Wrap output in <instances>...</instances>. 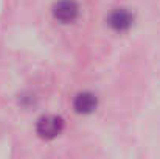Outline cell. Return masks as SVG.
<instances>
[{
  "label": "cell",
  "mask_w": 160,
  "mask_h": 159,
  "mask_svg": "<svg viewBox=\"0 0 160 159\" xmlns=\"http://www.w3.org/2000/svg\"><path fill=\"white\" fill-rule=\"evenodd\" d=\"M98 105L97 97L92 92H82L78 94L75 98V111L79 114H90L95 111V108Z\"/></svg>",
  "instance_id": "obj_4"
},
{
  "label": "cell",
  "mask_w": 160,
  "mask_h": 159,
  "mask_svg": "<svg viewBox=\"0 0 160 159\" xmlns=\"http://www.w3.org/2000/svg\"><path fill=\"white\" fill-rule=\"evenodd\" d=\"M107 22H109V25H110L115 31H124V30H128V28L132 25L134 16H132V13L128 11L126 8H118V9H115V11L110 13Z\"/></svg>",
  "instance_id": "obj_3"
},
{
  "label": "cell",
  "mask_w": 160,
  "mask_h": 159,
  "mask_svg": "<svg viewBox=\"0 0 160 159\" xmlns=\"http://www.w3.org/2000/svg\"><path fill=\"white\" fill-rule=\"evenodd\" d=\"M62 128H64V122L61 117H56V115L42 117L38 122V134L42 139H54L56 136L62 133Z\"/></svg>",
  "instance_id": "obj_1"
},
{
  "label": "cell",
  "mask_w": 160,
  "mask_h": 159,
  "mask_svg": "<svg viewBox=\"0 0 160 159\" xmlns=\"http://www.w3.org/2000/svg\"><path fill=\"white\" fill-rule=\"evenodd\" d=\"M54 17L62 24H70L78 17V5L73 0H61L53 8Z\"/></svg>",
  "instance_id": "obj_2"
}]
</instances>
